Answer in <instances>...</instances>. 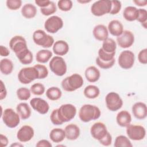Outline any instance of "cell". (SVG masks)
Here are the masks:
<instances>
[{"label": "cell", "mask_w": 147, "mask_h": 147, "mask_svg": "<svg viewBox=\"0 0 147 147\" xmlns=\"http://www.w3.org/2000/svg\"><path fill=\"white\" fill-rule=\"evenodd\" d=\"M101 114L100 110L96 106L91 104L83 105L79 111V117L83 122H88L98 119Z\"/></svg>", "instance_id": "cell-1"}, {"label": "cell", "mask_w": 147, "mask_h": 147, "mask_svg": "<svg viewBox=\"0 0 147 147\" xmlns=\"http://www.w3.org/2000/svg\"><path fill=\"white\" fill-rule=\"evenodd\" d=\"M61 84L64 91L72 92L82 87L83 85V79L80 75L73 74L64 78L62 80Z\"/></svg>", "instance_id": "cell-2"}, {"label": "cell", "mask_w": 147, "mask_h": 147, "mask_svg": "<svg viewBox=\"0 0 147 147\" xmlns=\"http://www.w3.org/2000/svg\"><path fill=\"white\" fill-rule=\"evenodd\" d=\"M33 40L34 42L44 48H48L53 46L54 38L52 36L47 34L45 32L41 29L35 30L33 33Z\"/></svg>", "instance_id": "cell-3"}, {"label": "cell", "mask_w": 147, "mask_h": 147, "mask_svg": "<svg viewBox=\"0 0 147 147\" xmlns=\"http://www.w3.org/2000/svg\"><path fill=\"white\" fill-rule=\"evenodd\" d=\"M37 79H38V72L34 66L22 68L18 74V79L22 84H29Z\"/></svg>", "instance_id": "cell-4"}, {"label": "cell", "mask_w": 147, "mask_h": 147, "mask_svg": "<svg viewBox=\"0 0 147 147\" xmlns=\"http://www.w3.org/2000/svg\"><path fill=\"white\" fill-rule=\"evenodd\" d=\"M76 114V108L72 104H63L57 109V115L62 123L70 121Z\"/></svg>", "instance_id": "cell-5"}, {"label": "cell", "mask_w": 147, "mask_h": 147, "mask_svg": "<svg viewBox=\"0 0 147 147\" xmlns=\"http://www.w3.org/2000/svg\"><path fill=\"white\" fill-rule=\"evenodd\" d=\"M51 71L58 76H62L67 72V66L64 59L59 56L53 57L49 63Z\"/></svg>", "instance_id": "cell-6"}, {"label": "cell", "mask_w": 147, "mask_h": 147, "mask_svg": "<svg viewBox=\"0 0 147 147\" xmlns=\"http://www.w3.org/2000/svg\"><path fill=\"white\" fill-rule=\"evenodd\" d=\"M1 117L3 123L9 128L17 127L20 122L19 114L11 108H7L4 110L1 114Z\"/></svg>", "instance_id": "cell-7"}, {"label": "cell", "mask_w": 147, "mask_h": 147, "mask_svg": "<svg viewBox=\"0 0 147 147\" xmlns=\"http://www.w3.org/2000/svg\"><path fill=\"white\" fill-rule=\"evenodd\" d=\"M111 9V2L110 0H99L92 3L91 7V13L96 17H100L110 13Z\"/></svg>", "instance_id": "cell-8"}, {"label": "cell", "mask_w": 147, "mask_h": 147, "mask_svg": "<svg viewBox=\"0 0 147 147\" xmlns=\"http://www.w3.org/2000/svg\"><path fill=\"white\" fill-rule=\"evenodd\" d=\"M107 108L111 111H116L123 106V100L119 95L115 92L108 93L105 97Z\"/></svg>", "instance_id": "cell-9"}, {"label": "cell", "mask_w": 147, "mask_h": 147, "mask_svg": "<svg viewBox=\"0 0 147 147\" xmlns=\"http://www.w3.org/2000/svg\"><path fill=\"white\" fill-rule=\"evenodd\" d=\"M126 134L129 139L133 141L143 140L146 136L145 128L138 125H129L126 127Z\"/></svg>", "instance_id": "cell-10"}, {"label": "cell", "mask_w": 147, "mask_h": 147, "mask_svg": "<svg viewBox=\"0 0 147 147\" xmlns=\"http://www.w3.org/2000/svg\"><path fill=\"white\" fill-rule=\"evenodd\" d=\"M135 56L133 52L129 50H125L120 53L118 63L121 68L124 69L131 68L134 63Z\"/></svg>", "instance_id": "cell-11"}, {"label": "cell", "mask_w": 147, "mask_h": 147, "mask_svg": "<svg viewBox=\"0 0 147 147\" xmlns=\"http://www.w3.org/2000/svg\"><path fill=\"white\" fill-rule=\"evenodd\" d=\"M63 21L57 16H52L48 18L44 23L45 29L50 33H56L63 26Z\"/></svg>", "instance_id": "cell-12"}, {"label": "cell", "mask_w": 147, "mask_h": 147, "mask_svg": "<svg viewBox=\"0 0 147 147\" xmlns=\"http://www.w3.org/2000/svg\"><path fill=\"white\" fill-rule=\"evenodd\" d=\"M9 47L16 56L28 49L25 38L22 36L19 35L15 36L10 39Z\"/></svg>", "instance_id": "cell-13"}, {"label": "cell", "mask_w": 147, "mask_h": 147, "mask_svg": "<svg viewBox=\"0 0 147 147\" xmlns=\"http://www.w3.org/2000/svg\"><path fill=\"white\" fill-rule=\"evenodd\" d=\"M117 42L118 45L122 48H129L134 42V36L130 30H123L122 34L117 37Z\"/></svg>", "instance_id": "cell-14"}, {"label": "cell", "mask_w": 147, "mask_h": 147, "mask_svg": "<svg viewBox=\"0 0 147 147\" xmlns=\"http://www.w3.org/2000/svg\"><path fill=\"white\" fill-rule=\"evenodd\" d=\"M107 132L106 125L101 122H97L94 123L90 129V133L92 137L98 141L104 138Z\"/></svg>", "instance_id": "cell-15"}, {"label": "cell", "mask_w": 147, "mask_h": 147, "mask_svg": "<svg viewBox=\"0 0 147 147\" xmlns=\"http://www.w3.org/2000/svg\"><path fill=\"white\" fill-rule=\"evenodd\" d=\"M30 105L33 110L41 114H47L49 110L48 103L41 98H33L30 100Z\"/></svg>", "instance_id": "cell-16"}, {"label": "cell", "mask_w": 147, "mask_h": 147, "mask_svg": "<svg viewBox=\"0 0 147 147\" xmlns=\"http://www.w3.org/2000/svg\"><path fill=\"white\" fill-rule=\"evenodd\" d=\"M34 134V131L32 126L24 125L17 131V138L20 142H26L31 140Z\"/></svg>", "instance_id": "cell-17"}, {"label": "cell", "mask_w": 147, "mask_h": 147, "mask_svg": "<svg viewBox=\"0 0 147 147\" xmlns=\"http://www.w3.org/2000/svg\"><path fill=\"white\" fill-rule=\"evenodd\" d=\"M131 110L134 117L138 119H144L147 116V107L144 102L135 103L132 106Z\"/></svg>", "instance_id": "cell-18"}, {"label": "cell", "mask_w": 147, "mask_h": 147, "mask_svg": "<svg viewBox=\"0 0 147 147\" xmlns=\"http://www.w3.org/2000/svg\"><path fill=\"white\" fill-rule=\"evenodd\" d=\"M92 34L96 40L103 41L108 38L109 31L105 25L99 24L94 28Z\"/></svg>", "instance_id": "cell-19"}, {"label": "cell", "mask_w": 147, "mask_h": 147, "mask_svg": "<svg viewBox=\"0 0 147 147\" xmlns=\"http://www.w3.org/2000/svg\"><path fill=\"white\" fill-rule=\"evenodd\" d=\"M69 45L64 40H57L53 45V52L57 56H61L66 55L69 51Z\"/></svg>", "instance_id": "cell-20"}, {"label": "cell", "mask_w": 147, "mask_h": 147, "mask_svg": "<svg viewBox=\"0 0 147 147\" xmlns=\"http://www.w3.org/2000/svg\"><path fill=\"white\" fill-rule=\"evenodd\" d=\"M65 138L67 140L74 141L76 140L80 136V129L75 124L71 123L67 125L64 129Z\"/></svg>", "instance_id": "cell-21"}, {"label": "cell", "mask_w": 147, "mask_h": 147, "mask_svg": "<svg viewBox=\"0 0 147 147\" xmlns=\"http://www.w3.org/2000/svg\"><path fill=\"white\" fill-rule=\"evenodd\" d=\"M107 29L111 35L118 37L123 32V26L119 21L113 20L109 23Z\"/></svg>", "instance_id": "cell-22"}, {"label": "cell", "mask_w": 147, "mask_h": 147, "mask_svg": "<svg viewBox=\"0 0 147 147\" xmlns=\"http://www.w3.org/2000/svg\"><path fill=\"white\" fill-rule=\"evenodd\" d=\"M116 121L121 127H127L131 122V116L127 111L122 110L117 114Z\"/></svg>", "instance_id": "cell-23"}, {"label": "cell", "mask_w": 147, "mask_h": 147, "mask_svg": "<svg viewBox=\"0 0 147 147\" xmlns=\"http://www.w3.org/2000/svg\"><path fill=\"white\" fill-rule=\"evenodd\" d=\"M84 75L87 81L94 83L99 79L100 73L99 70L95 66H90L86 69Z\"/></svg>", "instance_id": "cell-24"}, {"label": "cell", "mask_w": 147, "mask_h": 147, "mask_svg": "<svg viewBox=\"0 0 147 147\" xmlns=\"http://www.w3.org/2000/svg\"><path fill=\"white\" fill-rule=\"evenodd\" d=\"M16 110L20 118L23 120L28 119L31 115V109L26 103L21 102L18 104Z\"/></svg>", "instance_id": "cell-25"}, {"label": "cell", "mask_w": 147, "mask_h": 147, "mask_svg": "<svg viewBox=\"0 0 147 147\" xmlns=\"http://www.w3.org/2000/svg\"><path fill=\"white\" fill-rule=\"evenodd\" d=\"M49 138L55 143L62 142L65 138L64 130L61 128H54L49 133Z\"/></svg>", "instance_id": "cell-26"}, {"label": "cell", "mask_w": 147, "mask_h": 147, "mask_svg": "<svg viewBox=\"0 0 147 147\" xmlns=\"http://www.w3.org/2000/svg\"><path fill=\"white\" fill-rule=\"evenodd\" d=\"M21 14L27 19L33 18L37 14L36 7L32 3H26L21 9Z\"/></svg>", "instance_id": "cell-27"}, {"label": "cell", "mask_w": 147, "mask_h": 147, "mask_svg": "<svg viewBox=\"0 0 147 147\" xmlns=\"http://www.w3.org/2000/svg\"><path fill=\"white\" fill-rule=\"evenodd\" d=\"M138 9L134 6H129L125 8L123 11V18L128 21H133L137 20Z\"/></svg>", "instance_id": "cell-28"}, {"label": "cell", "mask_w": 147, "mask_h": 147, "mask_svg": "<svg viewBox=\"0 0 147 147\" xmlns=\"http://www.w3.org/2000/svg\"><path fill=\"white\" fill-rule=\"evenodd\" d=\"M14 69V65L9 59H2L0 61V71L2 74L5 75L10 74Z\"/></svg>", "instance_id": "cell-29"}, {"label": "cell", "mask_w": 147, "mask_h": 147, "mask_svg": "<svg viewBox=\"0 0 147 147\" xmlns=\"http://www.w3.org/2000/svg\"><path fill=\"white\" fill-rule=\"evenodd\" d=\"M84 95L88 99H95L100 94L99 88L95 85H88L83 91Z\"/></svg>", "instance_id": "cell-30"}, {"label": "cell", "mask_w": 147, "mask_h": 147, "mask_svg": "<svg viewBox=\"0 0 147 147\" xmlns=\"http://www.w3.org/2000/svg\"><path fill=\"white\" fill-rule=\"evenodd\" d=\"M52 56V52L48 49H41L38 51L36 55V61L40 63L48 62Z\"/></svg>", "instance_id": "cell-31"}, {"label": "cell", "mask_w": 147, "mask_h": 147, "mask_svg": "<svg viewBox=\"0 0 147 147\" xmlns=\"http://www.w3.org/2000/svg\"><path fill=\"white\" fill-rule=\"evenodd\" d=\"M21 63L24 65L30 64L32 63L33 56L31 51L27 49L16 56Z\"/></svg>", "instance_id": "cell-32"}, {"label": "cell", "mask_w": 147, "mask_h": 147, "mask_svg": "<svg viewBox=\"0 0 147 147\" xmlns=\"http://www.w3.org/2000/svg\"><path fill=\"white\" fill-rule=\"evenodd\" d=\"M62 95L61 90L57 87H51L46 91V96L51 100H57Z\"/></svg>", "instance_id": "cell-33"}, {"label": "cell", "mask_w": 147, "mask_h": 147, "mask_svg": "<svg viewBox=\"0 0 147 147\" xmlns=\"http://www.w3.org/2000/svg\"><path fill=\"white\" fill-rule=\"evenodd\" d=\"M102 49L107 53L115 52L117 49V43L113 38L108 37L103 41Z\"/></svg>", "instance_id": "cell-34"}, {"label": "cell", "mask_w": 147, "mask_h": 147, "mask_svg": "<svg viewBox=\"0 0 147 147\" xmlns=\"http://www.w3.org/2000/svg\"><path fill=\"white\" fill-rule=\"evenodd\" d=\"M114 146L115 147H132L133 144L128 137L120 135L115 138Z\"/></svg>", "instance_id": "cell-35"}, {"label": "cell", "mask_w": 147, "mask_h": 147, "mask_svg": "<svg viewBox=\"0 0 147 147\" xmlns=\"http://www.w3.org/2000/svg\"><path fill=\"white\" fill-rule=\"evenodd\" d=\"M16 94L18 99L21 100H27L31 96V91L28 88L21 87L17 89Z\"/></svg>", "instance_id": "cell-36"}, {"label": "cell", "mask_w": 147, "mask_h": 147, "mask_svg": "<svg viewBox=\"0 0 147 147\" xmlns=\"http://www.w3.org/2000/svg\"><path fill=\"white\" fill-rule=\"evenodd\" d=\"M56 5L53 1H51L49 5L48 6L40 9L41 14L45 16H48L53 14L56 11Z\"/></svg>", "instance_id": "cell-37"}, {"label": "cell", "mask_w": 147, "mask_h": 147, "mask_svg": "<svg viewBox=\"0 0 147 147\" xmlns=\"http://www.w3.org/2000/svg\"><path fill=\"white\" fill-rule=\"evenodd\" d=\"M30 90L35 95H41L44 93L45 88L42 83H36L31 86Z\"/></svg>", "instance_id": "cell-38"}, {"label": "cell", "mask_w": 147, "mask_h": 147, "mask_svg": "<svg viewBox=\"0 0 147 147\" xmlns=\"http://www.w3.org/2000/svg\"><path fill=\"white\" fill-rule=\"evenodd\" d=\"M115 52L113 53H107L104 51L102 48H100L98 51V57L103 61H109L115 59L114 56Z\"/></svg>", "instance_id": "cell-39"}, {"label": "cell", "mask_w": 147, "mask_h": 147, "mask_svg": "<svg viewBox=\"0 0 147 147\" xmlns=\"http://www.w3.org/2000/svg\"><path fill=\"white\" fill-rule=\"evenodd\" d=\"M57 6L61 11H68L72 9L73 3L71 0H60L57 2Z\"/></svg>", "instance_id": "cell-40"}, {"label": "cell", "mask_w": 147, "mask_h": 147, "mask_svg": "<svg viewBox=\"0 0 147 147\" xmlns=\"http://www.w3.org/2000/svg\"><path fill=\"white\" fill-rule=\"evenodd\" d=\"M95 62H96V64L100 68L104 69H109V68H111L114 65V64L115 62V59H114L112 60L109 61H103L101 60L98 57H97L96 58Z\"/></svg>", "instance_id": "cell-41"}, {"label": "cell", "mask_w": 147, "mask_h": 147, "mask_svg": "<svg viewBox=\"0 0 147 147\" xmlns=\"http://www.w3.org/2000/svg\"><path fill=\"white\" fill-rule=\"evenodd\" d=\"M34 67L37 69L38 72V79H42L46 78L48 75V70L47 68L42 65L37 64L34 65Z\"/></svg>", "instance_id": "cell-42"}, {"label": "cell", "mask_w": 147, "mask_h": 147, "mask_svg": "<svg viewBox=\"0 0 147 147\" xmlns=\"http://www.w3.org/2000/svg\"><path fill=\"white\" fill-rule=\"evenodd\" d=\"M6 4L9 9L16 10L21 7L22 5V1L21 0H7Z\"/></svg>", "instance_id": "cell-43"}, {"label": "cell", "mask_w": 147, "mask_h": 147, "mask_svg": "<svg viewBox=\"0 0 147 147\" xmlns=\"http://www.w3.org/2000/svg\"><path fill=\"white\" fill-rule=\"evenodd\" d=\"M111 9L110 12V14H117L119 12L122 7V4L121 1L117 0L111 1Z\"/></svg>", "instance_id": "cell-44"}, {"label": "cell", "mask_w": 147, "mask_h": 147, "mask_svg": "<svg viewBox=\"0 0 147 147\" xmlns=\"http://www.w3.org/2000/svg\"><path fill=\"white\" fill-rule=\"evenodd\" d=\"M141 24L146 23L147 11L144 9H138V15L137 20Z\"/></svg>", "instance_id": "cell-45"}, {"label": "cell", "mask_w": 147, "mask_h": 147, "mask_svg": "<svg viewBox=\"0 0 147 147\" xmlns=\"http://www.w3.org/2000/svg\"><path fill=\"white\" fill-rule=\"evenodd\" d=\"M50 119L51 122L55 125H62V122L60 121L58 115H57V109H54L50 115Z\"/></svg>", "instance_id": "cell-46"}, {"label": "cell", "mask_w": 147, "mask_h": 147, "mask_svg": "<svg viewBox=\"0 0 147 147\" xmlns=\"http://www.w3.org/2000/svg\"><path fill=\"white\" fill-rule=\"evenodd\" d=\"M138 60L142 64H147V49L145 48L141 50L138 55Z\"/></svg>", "instance_id": "cell-47"}, {"label": "cell", "mask_w": 147, "mask_h": 147, "mask_svg": "<svg viewBox=\"0 0 147 147\" xmlns=\"http://www.w3.org/2000/svg\"><path fill=\"white\" fill-rule=\"evenodd\" d=\"M99 142L101 145L103 146H109L111 144V142H112V136L110 134V133L108 131L106 136L102 139L100 140Z\"/></svg>", "instance_id": "cell-48"}, {"label": "cell", "mask_w": 147, "mask_h": 147, "mask_svg": "<svg viewBox=\"0 0 147 147\" xmlns=\"http://www.w3.org/2000/svg\"><path fill=\"white\" fill-rule=\"evenodd\" d=\"M37 147H52V144L47 140L42 139L37 142L36 145Z\"/></svg>", "instance_id": "cell-49"}, {"label": "cell", "mask_w": 147, "mask_h": 147, "mask_svg": "<svg viewBox=\"0 0 147 147\" xmlns=\"http://www.w3.org/2000/svg\"><path fill=\"white\" fill-rule=\"evenodd\" d=\"M7 95V91L2 80H1V92H0V100L5 99Z\"/></svg>", "instance_id": "cell-50"}, {"label": "cell", "mask_w": 147, "mask_h": 147, "mask_svg": "<svg viewBox=\"0 0 147 147\" xmlns=\"http://www.w3.org/2000/svg\"><path fill=\"white\" fill-rule=\"evenodd\" d=\"M35 3L39 7H40L41 8H43V7H45L47 6H48L50 2L51 1L49 0H36L34 1Z\"/></svg>", "instance_id": "cell-51"}, {"label": "cell", "mask_w": 147, "mask_h": 147, "mask_svg": "<svg viewBox=\"0 0 147 147\" xmlns=\"http://www.w3.org/2000/svg\"><path fill=\"white\" fill-rule=\"evenodd\" d=\"M10 54V51L8 48L3 45L0 46V55L2 57H6L9 56Z\"/></svg>", "instance_id": "cell-52"}, {"label": "cell", "mask_w": 147, "mask_h": 147, "mask_svg": "<svg viewBox=\"0 0 147 147\" xmlns=\"http://www.w3.org/2000/svg\"><path fill=\"white\" fill-rule=\"evenodd\" d=\"M0 140H1V147H5L6 146H7L8 143H9V140L7 138V137L2 134H1L0 135Z\"/></svg>", "instance_id": "cell-53"}, {"label": "cell", "mask_w": 147, "mask_h": 147, "mask_svg": "<svg viewBox=\"0 0 147 147\" xmlns=\"http://www.w3.org/2000/svg\"><path fill=\"white\" fill-rule=\"evenodd\" d=\"M136 5L138 6H145L147 5L146 1H142V0H134L133 1Z\"/></svg>", "instance_id": "cell-54"}, {"label": "cell", "mask_w": 147, "mask_h": 147, "mask_svg": "<svg viewBox=\"0 0 147 147\" xmlns=\"http://www.w3.org/2000/svg\"><path fill=\"white\" fill-rule=\"evenodd\" d=\"M10 146H23L24 145H22V144H20V143L15 142V143L11 144Z\"/></svg>", "instance_id": "cell-55"}, {"label": "cell", "mask_w": 147, "mask_h": 147, "mask_svg": "<svg viewBox=\"0 0 147 147\" xmlns=\"http://www.w3.org/2000/svg\"><path fill=\"white\" fill-rule=\"evenodd\" d=\"M78 2H80V3H88V2H91V1H78Z\"/></svg>", "instance_id": "cell-56"}]
</instances>
